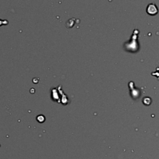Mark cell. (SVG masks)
I'll return each mask as SVG.
<instances>
[{
	"instance_id": "cell-1",
	"label": "cell",
	"mask_w": 159,
	"mask_h": 159,
	"mask_svg": "<svg viewBox=\"0 0 159 159\" xmlns=\"http://www.w3.org/2000/svg\"><path fill=\"white\" fill-rule=\"evenodd\" d=\"M158 9L157 7L154 4H150L147 8V13L151 15H154L155 14L157 13Z\"/></svg>"
}]
</instances>
